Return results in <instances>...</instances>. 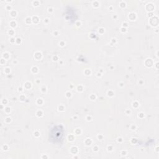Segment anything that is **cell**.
I'll return each mask as SVG.
<instances>
[{"instance_id":"6da1fadb","label":"cell","mask_w":159,"mask_h":159,"mask_svg":"<svg viewBox=\"0 0 159 159\" xmlns=\"http://www.w3.org/2000/svg\"><path fill=\"white\" fill-rule=\"evenodd\" d=\"M64 134V130L61 125L53 126L49 132V140L53 143H61Z\"/></svg>"}]
</instances>
